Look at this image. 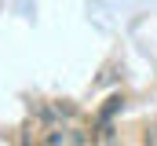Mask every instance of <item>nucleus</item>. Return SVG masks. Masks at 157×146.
I'll return each mask as SVG.
<instances>
[{
  "label": "nucleus",
  "instance_id": "obj_2",
  "mask_svg": "<svg viewBox=\"0 0 157 146\" xmlns=\"http://www.w3.org/2000/svg\"><path fill=\"white\" fill-rule=\"evenodd\" d=\"M117 110H124V95H110V99H106V106L99 110V124H110V117H113Z\"/></svg>",
  "mask_w": 157,
  "mask_h": 146
},
{
  "label": "nucleus",
  "instance_id": "obj_1",
  "mask_svg": "<svg viewBox=\"0 0 157 146\" xmlns=\"http://www.w3.org/2000/svg\"><path fill=\"white\" fill-rule=\"evenodd\" d=\"M40 143L70 146V143H91V135H84V132H77V128H48V135H40Z\"/></svg>",
  "mask_w": 157,
  "mask_h": 146
},
{
  "label": "nucleus",
  "instance_id": "obj_3",
  "mask_svg": "<svg viewBox=\"0 0 157 146\" xmlns=\"http://www.w3.org/2000/svg\"><path fill=\"white\" fill-rule=\"evenodd\" d=\"M143 143H154L157 146V124H146V128H143Z\"/></svg>",
  "mask_w": 157,
  "mask_h": 146
}]
</instances>
